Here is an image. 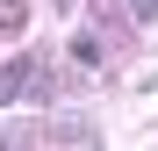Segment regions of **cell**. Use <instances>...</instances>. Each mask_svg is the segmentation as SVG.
<instances>
[{"mask_svg": "<svg viewBox=\"0 0 158 151\" xmlns=\"http://www.w3.org/2000/svg\"><path fill=\"white\" fill-rule=\"evenodd\" d=\"M50 7H58V15H72V7H79V0H50Z\"/></svg>", "mask_w": 158, "mask_h": 151, "instance_id": "52a82bcc", "label": "cell"}, {"mask_svg": "<svg viewBox=\"0 0 158 151\" xmlns=\"http://www.w3.org/2000/svg\"><path fill=\"white\" fill-rule=\"evenodd\" d=\"M129 22H158V0H129Z\"/></svg>", "mask_w": 158, "mask_h": 151, "instance_id": "8992f818", "label": "cell"}, {"mask_svg": "<svg viewBox=\"0 0 158 151\" xmlns=\"http://www.w3.org/2000/svg\"><path fill=\"white\" fill-rule=\"evenodd\" d=\"M0 144H7V151H22V144H43V122H7V130H0Z\"/></svg>", "mask_w": 158, "mask_h": 151, "instance_id": "277c9868", "label": "cell"}, {"mask_svg": "<svg viewBox=\"0 0 158 151\" xmlns=\"http://www.w3.org/2000/svg\"><path fill=\"white\" fill-rule=\"evenodd\" d=\"M0 29H7V36L29 29V0H0Z\"/></svg>", "mask_w": 158, "mask_h": 151, "instance_id": "5b68a950", "label": "cell"}, {"mask_svg": "<svg viewBox=\"0 0 158 151\" xmlns=\"http://www.w3.org/2000/svg\"><path fill=\"white\" fill-rule=\"evenodd\" d=\"M101 58H108V43H101L94 29H79L72 36V65H101Z\"/></svg>", "mask_w": 158, "mask_h": 151, "instance_id": "3957f363", "label": "cell"}, {"mask_svg": "<svg viewBox=\"0 0 158 151\" xmlns=\"http://www.w3.org/2000/svg\"><path fill=\"white\" fill-rule=\"evenodd\" d=\"M36 72H43V58H15V65H0V108H15V101L29 94Z\"/></svg>", "mask_w": 158, "mask_h": 151, "instance_id": "7a4b0ae2", "label": "cell"}, {"mask_svg": "<svg viewBox=\"0 0 158 151\" xmlns=\"http://www.w3.org/2000/svg\"><path fill=\"white\" fill-rule=\"evenodd\" d=\"M43 144H101V130H94V115L65 108V115H43Z\"/></svg>", "mask_w": 158, "mask_h": 151, "instance_id": "6da1fadb", "label": "cell"}]
</instances>
